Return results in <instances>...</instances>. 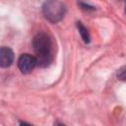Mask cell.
<instances>
[{
  "label": "cell",
  "instance_id": "obj_1",
  "mask_svg": "<svg viewBox=\"0 0 126 126\" xmlns=\"http://www.w3.org/2000/svg\"><path fill=\"white\" fill-rule=\"evenodd\" d=\"M66 12L64 4L58 0H48L42 6V13L44 17L52 22L56 23L63 19Z\"/></svg>",
  "mask_w": 126,
  "mask_h": 126
},
{
  "label": "cell",
  "instance_id": "obj_2",
  "mask_svg": "<svg viewBox=\"0 0 126 126\" xmlns=\"http://www.w3.org/2000/svg\"><path fill=\"white\" fill-rule=\"evenodd\" d=\"M32 46L36 55H51V42L44 32H38L34 35Z\"/></svg>",
  "mask_w": 126,
  "mask_h": 126
},
{
  "label": "cell",
  "instance_id": "obj_3",
  "mask_svg": "<svg viewBox=\"0 0 126 126\" xmlns=\"http://www.w3.org/2000/svg\"><path fill=\"white\" fill-rule=\"evenodd\" d=\"M36 66V60L34 56L31 54H22L18 59V67L23 74H30Z\"/></svg>",
  "mask_w": 126,
  "mask_h": 126
},
{
  "label": "cell",
  "instance_id": "obj_4",
  "mask_svg": "<svg viewBox=\"0 0 126 126\" xmlns=\"http://www.w3.org/2000/svg\"><path fill=\"white\" fill-rule=\"evenodd\" d=\"M14 60V53L13 51L6 46L1 47L0 49V65L2 68L9 67Z\"/></svg>",
  "mask_w": 126,
  "mask_h": 126
},
{
  "label": "cell",
  "instance_id": "obj_5",
  "mask_svg": "<svg viewBox=\"0 0 126 126\" xmlns=\"http://www.w3.org/2000/svg\"><path fill=\"white\" fill-rule=\"evenodd\" d=\"M36 66L45 68L51 63V55H35Z\"/></svg>",
  "mask_w": 126,
  "mask_h": 126
},
{
  "label": "cell",
  "instance_id": "obj_6",
  "mask_svg": "<svg viewBox=\"0 0 126 126\" xmlns=\"http://www.w3.org/2000/svg\"><path fill=\"white\" fill-rule=\"evenodd\" d=\"M77 28H78V30H79V32H80L81 37L83 38L84 42L89 43V42H90V34H89V32H88L87 28H86L82 23H80V22L77 23Z\"/></svg>",
  "mask_w": 126,
  "mask_h": 126
},
{
  "label": "cell",
  "instance_id": "obj_7",
  "mask_svg": "<svg viewBox=\"0 0 126 126\" xmlns=\"http://www.w3.org/2000/svg\"><path fill=\"white\" fill-rule=\"evenodd\" d=\"M117 78L121 81H126V66L120 68L117 72Z\"/></svg>",
  "mask_w": 126,
  "mask_h": 126
},
{
  "label": "cell",
  "instance_id": "obj_8",
  "mask_svg": "<svg viewBox=\"0 0 126 126\" xmlns=\"http://www.w3.org/2000/svg\"><path fill=\"white\" fill-rule=\"evenodd\" d=\"M80 5H81L82 9H84V10H94V7H93V6H90V5H88V4L80 3Z\"/></svg>",
  "mask_w": 126,
  "mask_h": 126
},
{
  "label": "cell",
  "instance_id": "obj_9",
  "mask_svg": "<svg viewBox=\"0 0 126 126\" xmlns=\"http://www.w3.org/2000/svg\"><path fill=\"white\" fill-rule=\"evenodd\" d=\"M125 12H126V5H125Z\"/></svg>",
  "mask_w": 126,
  "mask_h": 126
}]
</instances>
